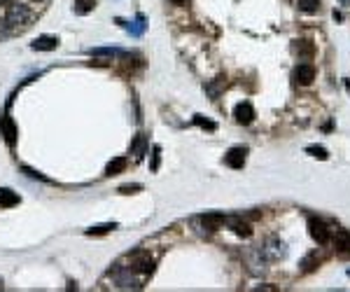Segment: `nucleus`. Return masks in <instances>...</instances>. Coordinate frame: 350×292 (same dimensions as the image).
I'll return each mask as SVG.
<instances>
[{
    "instance_id": "nucleus-10",
    "label": "nucleus",
    "mask_w": 350,
    "mask_h": 292,
    "mask_svg": "<svg viewBox=\"0 0 350 292\" xmlns=\"http://www.w3.org/2000/svg\"><path fill=\"white\" fill-rule=\"evenodd\" d=\"M294 77H297L299 84H310L315 80V68L310 63H301L297 68V73H294Z\"/></svg>"
},
{
    "instance_id": "nucleus-11",
    "label": "nucleus",
    "mask_w": 350,
    "mask_h": 292,
    "mask_svg": "<svg viewBox=\"0 0 350 292\" xmlns=\"http://www.w3.org/2000/svg\"><path fill=\"white\" fill-rule=\"evenodd\" d=\"M117 23H119V26H124L131 35H143V33H145V17H143V14H138L133 23H126L124 19H117Z\"/></svg>"
},
{
    "instance_id": "nucleus-20",
    "label": "nucleus",
    "mask_w": 350,
    "mask_h": 292,
    "mask_svg": "<svg viewBox=\"0 0 350 292\" xmlns=\"http://www.w3.org/2000/svg\"><path fill=\"white\" fill-rule=\"evenodd\" d=\"M306 152H308L310 157H315V159H320V161H325V159L329 157V155H327V150H325V147H318V145H310V147L306 150Z\"/></svg>"
},
{
    "instance_id": "nucleus-21",
    "label": "nucleus",
    "mask_w": 350,
    "mask_h": 292,
    "mask_svg": "<svg viewBox=\"0 0 350 292\" xmlns=\"http://www.w3.org/2000/svg\"><path fill=\"white\" fill-rule=\"evenodd\" d=\"M145 147H147V138L145 136H138L136 138V143H133V152H136V157H143V152H145Z\"/></svg>"
},
{
    "instance_id": "nucleus-14",
    "label": "nucleus",
    "mask_w": 350,
    "mask_h": 292,
    "mask_svg": "<svg viewBox=\"0 0 350 292\" xmlns=\"http://www.w3.org/2000/svg\"><path fill=\"white\" fill-rule=\"evenodd\" d=\"M94 7H96V0H75L73 2V12L75 14H80V17L94 12Z\"/></svg>"
},
{
    "instance_id": "nucleus-27",
    "label": "nucleus",
    "mask_w": 350,
    "mask_h": 292,
    "mask_svg": "<svg viewBox=\"0 0 350 292\" xmlns=\"http://www.w3.org/2000/svg\"><path fill=\"white\" fill-rule=\"evenodd\" d=\"M173 2H175V5H185L187 0H173Z\"/></svg>"
},
{
    "instance_id": "nucleus-4",
    "label": "nucleus",
    "mask_w": 350,
    "mask_h": 292,
    "mask_svg": "<svg viewBox=\"0 0 350 292\" xmlns=\"http://www.w3.org/2000/svg\"><path fill=\"white\" fill-rule=\"evenodd\" d=\"M0 134H2V138H5L7 145H14V143H17L19 131H17V124H14V119H12L10 115L0 117Z\"/></svg>"
},
{
    "instance_id": "nucleus-17",
    "label": "nucleus",
    "mask_w": 350,
    "mask_h": 292,
    "mask_svg": "<svg viewBox=\"0 0 350 292\" xmlns=\"http://www.w3.org/2000/svg\"><path fill=\"white\" fill-rule=\"evenodd\" d=\"M203 225H206L208 229H220L224 225V215H220V213H208V215H203Z\"/></svg>"
},
{
    "instance_id": "nucleus-3",
    "label": "nucleus",
    "mask_w": 350,
    "mask_h": 292,
    "mask_svg": "<svg viewBox=\"0 0 350 292\" xmlns=\"http://www.w3.org/2000/svg\"><path fill=\"white\" fill-rule=\"evenodd\" d=\"M115 281L119 288H140V283H138V278L133 276V269H131V267H117Z\"/></svg>"
},
{
    "instance_id": "nucleus-7",
    "label": "nucleus",
    "mask_w": 350,
    "mask_h": 292,
    "mask_svg": "<svg viewBox=\"0 0 350 292\" xmlns=\"http://www.w3.org/2000/svg\"><path fill=\"white\" fill-rule=\"evenodd\" d=\"M131 269L138 273H149L154 269V260L145 255V252H138V255H133V262H131Z\"/></svg>"
},
{
    "instance_id": "nucleus-5",
    "label": "nucleus",
    "mask_w": 350,
    "mask_h": 292,
    "mask_svg": "<svg viewBox=\"0 0 350 292\" xmlns=\"http://www.w3.org/2000/svg\"><path fill=\"white\" fill-rule=\"evenodd\" d=\"M245 155H247V150H245V147H231V150L224 155V164H226V166H231V168H243Z\"/></svg>"
},
{
    "instance_id": "nucleus-6",
    "label": "nucleus",
    "mask_w": 350,
    "mask_h": 292,
    "mask_svg": "<svg viewBox=\"0 0 350 292\" xmlns=\"http://www.w3.org/2000/svg\"><path fill=\"white\" fill-rule=\"evenodd\" d=\"M233 117L238 124H252L255 122V108L250 103H238L236 110H233Z\"/></svg>"
},
{
    "instance_id": "nucleus-13",
    "label": "nucleus",
    "mask_w": 350,
    "mask_h": 292,
    "mask_svg": "<svg viewBox=\"0 0 350 292\" xmlns=\"http://www.w3.org/2000/svg\"><path fill=\"white\" fill-rule=\"evenodd\" d=\"M126 157H115L110 164H107V168H105V176H119L124 168H126Z\"/></svg>"
},
{
    "instance_id": "nucleus-30",
    "label": "nucleus",
    "mask_w": 350,
    "mask_h": 292,
    "mask_svg": "<svg viewBox=\"0 0 350 292\" xmlns=\"http://www.w3.org/2000/svg\"><path fill=\"white\" fill-rule=\"evenodd\" d=\"M348 276H350V271H348Z\"/></svg>"
},
{
    "instance_id": "nucleus-22",
    "label": "nucleus",
    "mask_w": 350,
    "mask_h": 292,
    "mask_svg": "<svg viewBox=\"0 0 350 292\" xmlns=\"http://www.w3.org/2000/svg\"><path fill=\"white\" fill-rule=\"evenodd\" d=\"M21 173H26V176L33 178V180H42V182H49V178L42 176V173H38V171H33L31 166H21Z\"/></svg>"
},
{
    "instance_id": "nucleus-29",
    "label": "nucleus",
    "mask_w": 350,
    "mask_h": 292,
    "mask_svg": "<svg viewBox=\"0 0 350 292\" xmlns=\"http://www.w3.org/2000/svg\"><path fill=\"white\" fill-rule=\"evenodd\" d=\"M0 290H2V283H0Z\"/></svg>"
},
{
    "instance_id": "nucleus-25",
    "label": "nucleus",
    "mask_w": 350,
    "mask_h": 292,
    "mask_svg": "<svg viewBox=\"0 0 350 292\" xmlns=\"http://www.w3.org/2000/svg\"><path fill=\"white\" fill-rule=\"evenodd\" d=\"M194 124H199V126H203V129H210V131H215V122H208V119H203L201 115L194 117Z\"/></svg>"
},
{
    "instance_id": "nucleus-15",
    "label": "nucleus",
    "mask_w": 350,
    "mask_h": 292,
    "mask_svg": "<svg viewBox=\"0 0 350 292\" xmlns=\"http://www.w3.org/2000/svg\"><path fill=\"white\" fill-rule=\"evenodd\" d=\"M17 203H19V197H17L12 189H7V187L0 189V206H2V208H10V206H17Z\"/></svg>"
},
{
    "instance_id": "nucleus-26",
    "label": "nucleus",
    "mask_w": 350,
    "mask_h": 292,
    "mask_svg": "<svg viewBox=\"0 0 350 292\" xmlns=\"http://www.w3.org/2000/svg\"><path fill=\"white\" fill-rule=\"evenodd\" d=\"M10 35V28H7V21H0V40H5Z\"/></svg>"
},
{
    "instance_id": "nucleus-1",
    "label": "nucleus",
    "mask_w": 350,
    "mask_h": 292,
    "mask_svg": "<svg viewBox=\"0 0 350 292\" xmlns=\"http://www.w3.org/2000/svg\"><path fill=\"white\" fill-rule=\"evenodd\" d=\"M33 19L31 10L26 7V5H19V2H14V5H10L7 7V17H5V21H7V26H14V28H21V26H28Z\"/></svg>"
},
{
    "instance_id": "nucleus-28",
    "label": "nucleus",
    "mask_w": 350,
    "mask_h": 292,
    "mask_svg": "<svg viewBox=\"0 0 350 292\" xmlns=\"http://www.w3.org/2000/svg\"><path fill=\"white\" fill-rule=\"evenodd\" d=\"M341 2H343V5H346V7H350V0H341Z\"/></svg>"
},
{
    "instance_id": "nucleus-19",
    "label": "nucleus",
    "mask_w": 350,
    "mask_h": 292,
    "mask_svg": "<svg viewBox=\"0 0 350 292\" xmlns=\"http://www.w3.org/2000/svg\"><path fill=\"white\" fill-rule=\"evenodd\" d=\"M318 7H320V0H299V10L306 12V14L318 12Z\"/></svg>"
},
{
    "instance_id": "nucleus-2",
    "label": "nucleus",
    "mask_w": 350,
    "mask_h": 292,
    "mask_svg": "<svg viewBox=\"0 0 350 292\" xmlns=\"http://www.w3.org/2000/svg\"><path fill=\"white\" fill-rule=\"evenodd\" d=\"M308 229H310V236L318 241L320 246L329 243V239H331V234H329V229H327V225H325L322 220L310 218V220H308Z\"/></svg>"
},
{
    "instance_id": "nucleus-16",
    "label": "nucleus",
    "mask_w": 350,
    "mask_h": 292,
    "mask_svg": "<svg viewBox=\"0 0 350 292\" xmlns=\"http://www.w3.org/2000/svg\"><path fill=\"white\" fill-rule=\"evenodd\" d=\"M91 56H124V49H119V47H94V49H89Z\"/></svg>"
},
{
    "instance_id": "nucleus-23",
    "label": "nucleus",
    "mask_w": 350,
    "mask_h": 292,
    "mask_svg": "<svg viewBox=\"0 0 350 292\" xmlns=\"http://www.w3.org/2000/svg\"><path fill=\"white\" fill-rule=\"evenodd\" d=\"M159 155H161V147L154 145V147H152V164H149V168H152V171H157V168H159Z\"/></svg>"
},
{
    "instance_id": "nucleus-9",
    "label": "nucleus",
    "mask_w": 350,
    "mask_h": 292,
    "mask_svg": "<svg viewBox=\"0 0 350 292\" xmlns=\"http://www.w3.org/2000/svg\"><path fill=\"white\" fill-rule=\"evenodd\" d=\"M224 225H226V227H231L238 236H245V239H247V236H252V227H250L247 222H243L241 218H229V215H224Z\"/></svg>"
},
{
    "instance_id": "nucleus-18",
    "label": "nucleus",
    "mask_w": 350,
    "mask_h": 292,
    "mask_svg": "<svg viewBox=\"0 0 350 292\" xmlns=\"http://www.w3.org/2000/svg\"><path fill=\"white\" fill-rule=\"evenodd\" d=\"M117 229V222H105V225H96V227H89L86 234L89 236H101V234H107V231Z\"/></svg>"
},
{
    "instance_id": "nucleus-24",
    "label": "nucleus",
    "mask_w": 350,
    "mask_h": 292,
    "mask_svg": "<svg viewBox=\"0 0 350 292\" xmlns=\"http://www.w3.org/2000/svg\"><path fill=\"white\" fill-rule=\"evenodd\" d=\"M140 189H143V185L133 182V185H122V187H119V192H122V194H136V192H140Z\"/></svg>"
},
{
    "instance_id": "nucleus-12",
    "label": "nucleus",
    "mask_w": 350,
    "mask_h": 292,
    "mask_svg": "<svg viewBox=\"0 0 350 292\" xmlns=\"http://www.w3.org/2000/svg\"><path fill=\"white\" fill-rule=\"evenodd\" d=\"M334 243H336V248H339L341 252L350 255V231L339 229L336 231V236H334Z\"/></svg>"
},
{
    "instance_id": "nucleus-8",
    "label": "nucleus",
    "mask_w": 350,
    "mask_h": 292,
    "mask_svg": "<svg viewBox=\"0 0 350 292\" xmlns=\"http://www.w3.org/2000/svg\"><path fill=\"white\" fill-rule=\"evenodd\" d=\"M31 47L35 52H52V49L59 47V38L56 35H40L31 42Z\"/></svg>"
}]
</instances>
